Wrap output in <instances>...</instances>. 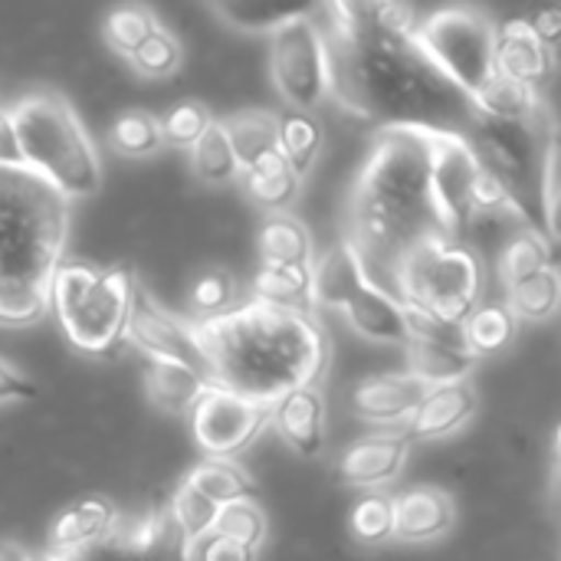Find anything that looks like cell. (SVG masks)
Here are the masks:
<instances>
[{"label":"cell","mask_w":561,"mask_h":561,"mask_svg":"<svg viewBox=\"0 0 561 561\" xmlns=\"http://www.w3.org/2000/svg\"><path fill=\"white\" fill-rule=\"evenodd\" d=\"M220 122H224V131L230 138V148L237 154L240 171L253 168L256 161H263L270 154H279V148H276V112L243 108V112H233Z\"/></svg>","instance_id":"obj_27"},{"label":"cell","mask_w":561,"mask_h":561,"mask_svg":"<svg viewBox=\"0 0 561 561\" xmlns=\"http://www.w3.org/2000/svg\"><path fill=\"white\" fill-rule=\"evenodd\" d=\"M0 561H33V552L23 542L0 539Z\"/></svg>","instance_id":"obj_48"},{"label":"cell","mask_w":561,"mask_h":561,"mask_svg":"<svg viewBox=\"0 0 561 561\" xmlns=\"http://www.w3.org/2000/svg\"><path fill=\"white\" fill-rule=\"evenodd\" d=\"M325 394L322 388H299L286 398H279L270 408V424L276 427V434L286 440V447L306 460L319 457L325 450Z\"/></svg>","instance_id":"obj_20"},{"label":"cell","mask_w":561,"mask_h":561,"mask_svg":"<svg viewBox=\"0 0 561 561\" xmlns=\"http://www.w3.org/2000/svg\"><path fill=\"white\" fill-rule=\"evenodd\" d=\"M168 510L178 523V529L184 533V539L191 546H197L204 536H210L214 523H217V513L220 506H214L210 500H204L194 486H187L184 480L174 486V493L168 496Z\"/></svg>","instance_id":"obj_40"},{"label":"cell","mask_w":561,"mask_h":561,"mask_svg":"<svg viewBox=\"0 0 561 561\" xmlns=\"http://www.w3.org/2000/svg\"><path fill=\"white\" fill-rule=\"evenodd\" d=\"M394 510V542L427 546L444 539L457 526V503L440 486H411L391 496Z\"/></svg>","instance_id":"obj_18"},{"label":"cell","mask_w":561,"mask_h":561,"mask_svg":"<svg viewBox=\"0 0 561 561\" xmlns=\"http://www.w3.org/2000/svg\"><path fill=\"white\" fill-rule=\"evenodd\" d=\"M467 141L480 168L490 171L526 214L533 201L539 207L542 158H546V148L556 141L552 122H506V118L477 115L473 128L467 131Z\"/></svg>","instance_id":"obj_9"},{"label":"cell","mask_w":561,"mask_h":561,"mask_svg":"<svg viewBox=\"0 0 561 561\" xmlns=\"http://www.w3.org/2000/svg\"><path fill=\"white\" fill-rule=\"evenodd\" d=\"M214 122L210 108L201 99H181L178 105L168 108V115L161 118V138L174 148H194L197 138L207 131V125Z\"/></svg>","instance_id":"obj_42"},{"label":"cell","mask_w":561,"mask_h":561,"mask_svg":"<svg viewBox=\"0 0 561 561\" xmlns=\"http://www.w3.org/2000/svg\"><path fill=\"white\" fill-rule=\"evenodd\" d=\"M138 276L131 266L62 263L56 270L49 306L59 316L66 339L85 355H112L125 342V322Z\"/></svg>","instance_id":"obj_6"},{"label":"cell","mask_w":561,"mask_h":561,"mask_svg":"<svg viewBox=\"0 0 561 561\" xmlns=\"http://www.w3.org/2000/svg\"><path fill=\"white\" fill-rule=\"evenodd\" d=\"M404 362L408 375L417 378L424 388H440L454 381H467L477 368V358L463 348H447V345H431L421 339L404 342Z\"/></svg>","instance_id":"obj_25"},{"label":"cell","mask_w":561,"mask_h":561,"mask_svg":"<svg viewBox=\"0 0 561 561\" xmlns=\"http://www.w3.org/2000/svg\"><path fill=\"white\" fill-rule=\"evenodd\" d=\"M191 168L197 181L204 184H230L240 178V164H237V154L230 148V138L220 118H214L207 131L197 138V145L191 148Z\"/></svg>","instance_id":"obj_35"},{"label":"cell","mask_w":561,"mask_h":561,"mask_svg":"<svg viewBox=\"0 0 561 561\" xmlns=\"http://www.w3.org/2000/svg\"><path fill=\"white\" fill-rule=\"evenodd\" d=\"M529 26H533V33L539 36V43L556 56L561 39V7H546V10H539L536 16H529Z\"/></svg>","instance_id":"obj_47"},{"label":"cell","mask_w":561,"mask_h":561,"mask_svg":"<svg viewBox=\"0 0 561 561\" xmlns=\"http://www.w3.org/2000/svg\"><path fill=\"white\" fill-rule=\"evenodd\" d=\"M309 16L329 59V99L385 128L463 135L477 105L414 39L417 13L404 3H312Z\"/></svg>","instance_id":"obj_1"},{"label":"cell","mask_w":561,"mask_h":561,"mask_svg":"<svg viewBox=\"0 0 561 561\" xmlns=\"http://www.w3.org/2000/svg\"><path fill=\"white\" fill-rule=\"evenodd\" d=\"M39 394L36 381L26 378L20 368H13L10 362L0 358V404H20V401H33Z\"/></svg>","instance_id":"obj_46"},{"label":"cell","mask_w":561,"mask_h":561,"mask_svg":"<svg viewBox=\"0 0 561 561\" xmlns=\"http://www.w3.org/2000/svg\"><path fill=\"white\" fill-rule=\"evenodd\" d=\"M23 161L33 178L62 201L92 197L102 187V161L79 112L62 92L39 89L10 105Z\"/></svg>","instance_id":"obj_5"},{"label":"cell","mask_w":561,"mask_h":561,"mask_svg":"<svg viewBox=\"0 0 561 561\" xmlns=\"http://www.w3.org/2000/svg\"><path fill=\"white\" fill-rule=\"evenodd\" d=\"M414 39L473 105L500 79L496 23L473 7H447L427 20H417Z\"/></svg>","instance_id":"obj_8"},{"label":"cell","mask_w":561,"mask_h":561,"mask_svg":"<svg viewBox=\"0 0 561 561\" xmlns=\"http://www.w3.org/2000/svg\"><path fill=\"white\" fill-rule=\"evenodd\" d=\"M477 174L480 161L463 135L431 138V201L450 240H457L463 224L470 220V187Z\"/></svg>","instance_id":"obj_13"},{"label":"cell","mask_w":561,"mask_h":561,"mask_svg":"<svg viewBox=\"0 0 561 561\" xmlns=\"http://www.w3.org/2000/svg\"><path fill=\"white\" fill-rule=\"evenodd\" d=\"M253 299L319 316L316 302H312V266L306 270V266H266V263H260L253 273Z\"/></svg>","instance_id":"obj_32"},{"label":"cell","mask_w":561,"mask_h":561,"mask_svg":"<svg viewBox=\"0 0 561 561\" xmlns=\"http://www.w3.org/2000/svg\"><path fill=\"white\" fill-rule=\"evenodd\" d=\"M276 148L283 154V161L293 168V174L302 181L319 151H322V125L312 112H299V108H279L276 112Z\"/></svg>","instance_id":"obj_28"},{"label":"cell","mask_w":561,"mask_h":561,"mask_svg":"<svg viewBox=\"0 0 561 561\" xmlns=\"http://www.w3.org/2000/svg\"><path fill=\"white\" fill-rule=\"evenodd\" d=\"M125 342L138 348L148 362H174L187 365L197 375H207V358L201 352V342L194 335V322L164 309L141 283L131 299V312L125 322Z\"/></svg>","instance_id":"obj_12"},{"label":"cell","mask_w":561,"mask_h":561,"mask_svg":"<svg viewBox=\"0 0 561 561\" xmlns=\"http://www.w3.org/2000/svg\"><path fill=\"white\" fill-rule=\"evenodd\" d=\"M214 536H224L237 546H247L253 552L263 549L266 536H270V523L266 513L253 503V500H240V503H227L217 513V523L210 529Z\"/></svg>","instance_id":"obj_38"},{"label":"cell","mask_w":561,"mask_h":561,"mask_svg":"<svg viewBox=\"0 0 561 561\" xmlns=\"http://www.w3.org/2000/svg\"><path fill=\"white\" fill-rule=\"evenodd\" d=\"M552 72H556V56L539 43L529 20L513 16L496 26V76L500 79L542 95L546 85L552 82Z\"/></svg>","instance_id":"obj_16"},{"label":"cell","mask_w":561,"mask_h":561,"mask_svg":"<svg viewBox=\"0 0 561 561\" xmlns=\"http://www.w3.org/2000/svg\"><path fill=\"white\" fill-rule=\"evenodd\" d=\"M69 201L30 171H0V325H33L62 266Z\"/></svg>","instance_id":"obj_4"},{"label":"cell","mask_w":561,"mask_h":561,"mask_svg":"<svg viewBox=\"0 0 561 561\" xmlns=\"http://www.w3.org/2000/svg\"><path fill=\"white\" fill-rule=\"evenodd\" d=\"M0 171H26L20 135L10 115V105H0Z\"/></svg>","instance_id":"obj_45"},{"label":"cell","mask_w":561,"mask_h":561,"mask_svg":"<svg viewBox=\"0 0 561 561\" xmlns=\"http://www.w3.org/2000/svg\"><path fill=\"white\" fill-rule=\"evenodd\" d=\"M260 263L266 266H316L309 227L293 214H266L260 224Z\"/></svg>","instance_id":"obj_24"},{"label":"cell","mask_w":561,"mask_h":561,"mask_svg":"<svg viewBox=\"0 0 561 561\" xmlns=\"http://www.w3.org/2000/svg\"><path fill=\"white\" fill-rule=\"evenodd\" d=\"M118 519L122 516H118V510H115V503L108 496H102V493L79 496L62 513H56V519L49 523L43 552L72 559V556L92 549L95 542H102L105 536H112Z\"/></svg>","instance_id":"obj_17"},{"label":"cell","mask_w":561,"mask_h":561,"mask_svg":"<svg viewBox=\"0 0 561 561\" xmlns=\"http://www.w3.org/2000/svg\"><path fill=\"white\" fill-rule=\"evenodd\" d=\"M154 30H161V20L151 7L145 3H118L105 13L102 20V36L108 43V49H115L118 56H131Z\"/></svg>","instance_id":"obj_34"},{"label":"cell","mask_w":561,"mask_h":561,"mask_svg":"<svg viewBox=\"0 0 561 561\" xmlns=\"http://www.w3.org/2000/svg\"><path fill=\"white\" fill-rule=\"evenodd\" d=\"M194 561H256V552L210 533L194 546Z\"/></svg>","instance_id":"obj_44"},{"label":"cell","mask_w":561,"mask_h":561,"mask_svg":"<svg viewBox=\"0 0 561 561\" xmlns=\"http://www.w3.org/2000/svg\"><path fill=\"white\" fill-rule=\"evenodd\" d=\"M339 312L368 342H381V345H404L408 342L404 306L398 302V296H391L388 289L371 283V276H362L352 286V293L345 296Z\"/></svg>","instance_id":"obj_19"},{"label":"cell","mask_w":561,"mask_h":561,"mask_svg":"<svg viewBox=\"0 0 561 561\" xmlns=\"http://www.w3.org/2000/svg\"><path fill=\"white\" fill-rule=\"evenodd\" d=\"M250 201L256 207H263L266 214H289V207L299 201V187L302 181L293 174V168L283 161V154H270L263 161H256L253 168L240 171V178Z\"/></svg>","instance_id":"obj_26"},{"label":"cell","mask_w":561,"mask_h":561,"mask_svg":"<svg viewBox=\"0 0 561 561\" xmlns=\"http://www.w3.org/2000/svg\"><path fill=\"white\" fill-rule=\"evenodd\" d=\"M233 299H237V279L230 270H204L194 286H191V319L201 322V319H217L224 312L233 309Z\"/></svg>","instance_id":"obj_41"},{"label":"cell","mask_w":561,"mask_h":561,"mask_svg":"<svg viewBox=\"0 0 561 561\" xmlns=\"http://www.w3.org/2000/svg\"><path fill=\"white\" fill-rule=\"evenodd\" d=\"M108 141L122 158H148L164 145L161 118L148 108H125L115 115L108 128Z\"/></svg>","instance_id":"obj_36"},{"label":"cell","mask_w":561,"mask_h":561,"mask_svg":"<svg viewBox=\"0 0 561 561\" xmlns=\"http://www.w3.org/2000/svg\"><path fill=\"white\" fill-rule=\"evenodd\" d=\"M220 20H227L237 30H250V33H276L283 23H289L302 7L293 10H276L266 3H214L210 7Z\"/></svg>","instance_id":"obj_43"},{"label":"cell","mask_w":561,"mask_h":561,"mask_svg":"<svg viewBox=\"0 0 561 561\" xmlns=\"http://www.w3.org/2000/svg\"><path fill=\"white\" fill-rule=\"evenodd\" d=\"M424 394H427V388L417 378H411L408 371L371 375V378L355 385L352 411L368 424L401 427L414 414V408L421 404Z\"/></svg>","instance_id":"obj_21"},{"label":"cell","mask_w":561,"mask_h":561,"mask_svg":"<svg viewBox=\"0 0 561 561\" xmlns=\"http://www.w3.org/2000/svg\"><path fill=\"white\" fill-rule=\"evenodd\" d=\"M33 561H72V559H62V556H49V552H39V556H33Z\"/></svg>","instance_id":"obj_49"},{"label":"cell","mask_w":561,"mask_h":561,"mask_svg":"<svg viewBox=\"0 0 561 561\" xmlns=\"http://www.w3.org/2000/svg\"><path fill=\"white\" fill-rule=\"evenodd\" d=\"M187 486H194L204 500H210L214 506H227V503H240V500H256V480L237 467L233 460H201L187 470L184 477Z\"/></svg>","instance_id":"obj_30"},{"label":"cell","mask_w":561,"mask_h":561,"mask_svg":"<svg viewBox=\"0 0 561 561\" xmlns=\"http://www.w3.org/2000/svg\"><path fill=\"white\" fill-rule=\"evenodd\" d=\"M348 533L362 549H381L394 542V510L391 496L365 493L348 513Z\"/></svg>","instance_id":"obj_37"},{"label":"cell","mask_w":561,"mask_h":561,"mask_svg":"<svg viewBox=\"0 0 561 561\" xmlns=\"http://www.w3.org/2000/svg\"><path fill=\"white\" fill-rule=\"evenodd\" d=\"M128 62L141 79H168V76H174L181 69L184 46L168 26H161L128 56Z\"/></svg>","instance_id":"obj_39"},{"label":"cell","mask_w":561,"mask_h":561,"mask_svg":"<svg viewBox=\"0 0 561 561\" xmlns=\"http://www.w3.org/2000/svg\"><path fill=\"white\" fill-rule=\"evenodd\" d=\"M516 332H519V322L503 302H480L463 322V345L480 362V358L506 352L516 342Z\"/></svg>","instance_id":"obj_31"},{"label":"cell","mask_w":561,"mask_h":561,"mask_svg":"<svg viewBox=\"0 0 561 561\" xmlns=\"http://www.w3.org/2000/svg\"><path fill=\"white\" fill-rule=\"evenodd\" d=\"M266 427L270 404H256L220 385H210V391L191 411V434L214 460H230L233 454L247 450Z\"/></svg>","instance_id":"obj_11"},{"label":"cell","mask_w":561,"mask_h":561,"mask_svg":"<svg viewBox=\"0 0 561 561\" xmlns=\"http://www.w3.org/2000/svg\"><path fill=\"white\" fill-rule=\"evenodd\" d=\"M131 561H194V546L178 529L168 500L151 503L141 516L125 523Z\"/></svg>","instance_id":"obj_22"},{"label":"cell","mask_w":561,"mask_h":561,"mask_svg":"<svg viewBox=\"0 0 561 561\" xmlns=\"http://www.w3.org/2000/svg\"><path fill=\"white\" fill-rule=\"evenodd\" d=\"M408 460H411V444L401 434V427H391L348 444V450L339 460V477L352 490L381 493V486L394 483L404 473Z\"/></svg>","instance_id":"obj_14"},{"label":"cell","mask_w":561,"mask_h":561,"mask_svg":"<svg viewBox=\"0 0 561 561\" xmlns=\"http://www.w3.org/2000/svg\"><path fill=\"white\" fill-rule=\"evenodd\" d=\"M486 273L483 263L460 240L437 237L417 247L398 270L391 296L398 302L424 309L450 325H463L483 302Z\"/></svg>","instance_id":"obj_7"},{"label":"cell","mask_w":561,"mask_h":561,"mask_svg":"<svg viewBox=\"0 0 561 561\" xmlns=\"http://www.w3.org/2000/svg\"><path fill=\"white\" fill-rule=\"evenodd\" d=\"M431 138L414 128L378 131L348 197L345 243L388 293L417 247L447 237L431 201Z\"/></svg>","instance_id":"obj_2"},{"label":"cell","mask_w":561,"mask_h":561,"mask_svg":"<svg viewBox=\"0 0 561 561\" xmlns=\"http://www.w3.org/2000/svg\"><path fill=\"white\" fill-rule=\"evenodd\" d=\"M210 378L197 375L187 365L174 362H148L145 365V394L148 401L171 417H191L197 401L210 391Z\"/></svg>","instance_id":"obj_23"},{"label":"cell","mask_w":561,"mask_h":561,"mask_svg":"<svg viewBox=\"0 0 561 561\" xmlns=\"http://www.w3.org/2000/svg\"><path fill=\"white\" fill-rule=\"evenodd\" d=\"M477 411H480V394H477L473 378L427 388V394L421 398L414 414L401 424V434L408 437L411 447L444 440V437L457 434L460 427H467Z\"/></svg>","instance_id":"obj_15"},{"label":"cell","mask_w":561,"mask_h":561,"mask_svg":"<svg viewBox=\"0 0 561 561\" xmlns=\"http://www.w3.org/2000/svg\"><path fill=\"white\" fill-rule=\"evenodd\" d=\"M561 302V276L556 263L542 270L539 276L506 289V309L516 316V322H546L559 312Z\"/></svg>","instance_id":"obj_33"},{"label":"cell","mask_w":561,"mask_h":561,"mask_svg":"<svg viewBox=\"0 0 561 561\" xmlns=\"http://www.w3.org/2000/svg\"><path fill=\"white\" fill-rule=\"evenodd\" d=\"M493 266H496L500 286L513 289V286L526 283V279H533L552 266V243L539 227H526L500 250Z\"/></svg>","instance_id":"obj_29"},{"label":"cell","mask_w":561,"mask_h":561,"mask_svg":"<svg viewBox=\"0 0 561 561\" xmlns=\"http://www.w3.org/2000/svg\"><path fill=\"white\" fill-rule=\"evenodd\" d=\"M270 72L286 108L316 112L329 99V59L309 7L270 33Z\"/></svg>","instance_id":"obj_10"},{"label":"cell","mask_w":561,"mask_h":561,"mask_svg":"<svg viewBox=\"0 0 561 561\" xmlns=\"http://www.w3.org/2000/svg\"><path fill=\"white\" fill-rule=\"evenodd\" d=\"M194 335L210 381L256 404L273 408L299 388H319L329 371V332L312 312L250 299L194 322Z\"/></svg>","instance_id":"obj_3"}]
</instances>
